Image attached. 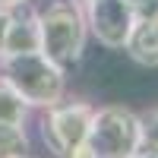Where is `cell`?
<instances>
[{"instance_id":"cell-5","label":"cell","mask_w":158,"mask_h":158,"mask_svg":"<svg viewBox=\"0 0 158 158\" xmlns=\"http://www.w3.org/2000/svg\"><path fill=\"white\" fill-rule=\"evenodd\" d=\"M89 35L108 51H123L127 35L136 22V6L127 0H82Z\"/></svg>"},{"instance_id":"cell-12","label":"cell","mask_w":158,"mask_h":158,"mask_svg":"<svg viewBox=\"0 0 158 158\" xmlns=\"http://www.w3.org/2000/svg\"><path fill=\"white\" fill-rule=\"evenodd\" d=\"M127 3H133L139 16H146V13H155V6H158V0H127Z\"/></svg>"},{"instance_id":"cell-11","label":"cell","mask_w":158,"mask_h":158,"mask_svg":"<svg viewBox=\"0 0 158 158\" xmlns=\"http://www.w3.org/2000/svg\"><path fill=\"white\" fill-rule=\"evenodd\" d=\"M63 158H95V152H92V149H89V142L82 139L79 146H73V149H70L67 155H63Z\"/></svg>"},{"instance_id":"cell-13","label":"cell","mask_w":158,"mask_h":158,"mask_svg":"<svg viewBox=\"0 0 158 158\" xmlns=\"http://www.w3.org/2000/svg\"><path fill=\"white\" fill-rule=\"evenodd\" d=\"M3 38H6V10L0 6V57H3Z\"/></svg>"},{"instance_id":"cell-3","label":"cell","mask_w":158,"mask_h":158,"mask_svg":"<svg viewBox=\"0 0 158 158\" xmlns=\"http://www.w3.org/2000/svg\"><path fill=\"white\" fill-rule=\"evenodd\" d=\"M95 158H133L142 149L139 114L123 104H104L92 111V123L85 133Z\"/></svg>"},{"instance_id":"cell-2","label":"cell","mask_w":158,"mask_h":158,"mask_svg":"<svg viewBox=\"0 0 158 158\" xmlns=\"http://www.w3.org/2000/svg\"><path fill=\"white\" fill-rule=\"evenodd\" d=\"M89 44V25L82 0H48L38 10V48L60 63L63 70L76 67Z\"/></svg>"},{"instance_id":"cell-4","label":"cell","mask_w":158,"mask_h":158,"mask_svg":"<svg viewBox=\"0 0 158 158\" xmlns=\"http://www.w3.org/2000/svg\"><path fill=\"white\" fill-rule=\"evenodd\" d=\"M92 104L82 101V98H73V101H57L51 104V108H44L41 114V142L48 146V152L54 158H63L73 146H79V142L85 139L89 133V123H92Z\"/></svg>"},{"instance_id":"cell-1","label":"cell","mask_w":158,"mask_h":158,"mask_svg":"<svg viewBox=\"0 0 158 158\" xmlns=\"http://www.w3.org/2000/svg\"><path fill=\"white\" fill-rule=\"evenodd\" d=\"M0 76L19 92L29 108H51L67 98V70L54 63L41 48L0 57Z\"/></svg>"},{"instance_id":"cell-14","label":"cell","mask_w":158,"mask_h":158,"mask_svg":"<svg viewBox=\"0 0 158 158\" xmlns=\"http://www.w3.org/2000/svg\"><path fill=\"white\" fill-rule=\"evenodd\" d=\"M19 3H32V0H0V6L10 10V6H19Z\"/></svg>"},{"instance_id":"cell-10","label":"cell","mask_w":158,"mask_h":158,"mask_svg":"<svg viewBox=\"0 0 158 158\" xmlns=\"http://www.w3.org/2000/svg\"><path fill=\"white\" fill-rule=\"evenodd\" d=\"M139 130H142V152L158 155V108L139 114Z\"/></svg>"},{"instance_id":"cell-9","label":"cell","mask_w":158,"mask_h":158,"mask_svg":"<svg viewBox=\"0 0 158 158\" xmlns=\"http://www.w3.org/2000/svg\"><path fill=\"white\" fill-rule=\"evenodd\" d=\"M29 111L32 108L19 98V92L0 76V120H6V123H25V120H29Z\"/></svg>"},{"instance_id":"cell-16","label":"cell","mask_w":158,"mask_h":158,"mask_svg":"<svg viewBox=\"0 0 158 158\" xmlns=\"http://www.w3.org/2000/svg\"><path fill=\"white\" fill-rule=\"evenodd\" d=\"M155 16H158V6H155Z\"/></svg>"},{"instance_id":"cell-6","label":"cell","mask_w":158,"mask_h":158,"mask_svg":"<svg viewBox=\"0 0 158 158\" xmlns=\"http://www.w3.org/2000/svg\"><path fill=\"white\" fill-rule=\"evenodd\" d=\"M38 48V10L32 3H19L6 10V38H3V57L22 54Z\"/></svg>"},{"instance_id":"cell-7","label":"cell","mask_w":158,"mask_h":158,"mask_svg":"<svg viewBox=\"0 0 158 158\" xmlns=\"http://www.w3.org/2000/svg\"><path fill=\"white\" fill-rule=\"evenodd\" d=\"M127 57L139 63V67H149L155 70L158 67V16L155 13H146V16H136L133 29L127 35Z\"/></svg>"},{"instance_id":"cell-8","label":"cell","mask_w":158,"mask_h":158,"mask_svg":"<svg viewBox=\"0 0 158 158\" xmlns=\"http://www.w3.org/2000/svg\"><path fill=\"white\" fill-rule=\"evenodd\" d=\"M32 152L25 123H6L0 120V158H25Z\"/></svg>"},{"instance_id":"cell-17","label":"cell","mask_w":158,"mask_h":158,"mask_svg":"<svg viewBox=\"0 0 158 158\" xmlns=\"http://www.w3.org/2000/svg\"><path fill=\"white\" fill-rule=\"evenodd\" d=\"M25 158H35V155H25Z\"/></svg>"},{"instance_id":"cell-15","label":"cell","mask_w":158,"mask_h":158,"mask_svg":"<svg viewBox=\"0 0 158 158\" xmlns=\"http://www.w3.org/2000/svg\"><path fill=\"white\" fill-rule=\"evenodd\" d=\"M133 158H158V155H155V152H142V149H139V152H136Z\"/></svg>"}]
</instances>
